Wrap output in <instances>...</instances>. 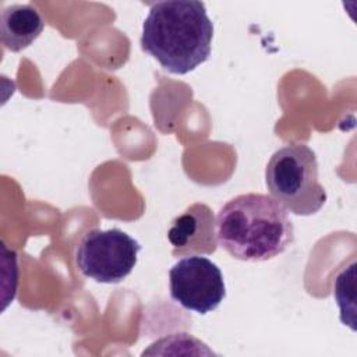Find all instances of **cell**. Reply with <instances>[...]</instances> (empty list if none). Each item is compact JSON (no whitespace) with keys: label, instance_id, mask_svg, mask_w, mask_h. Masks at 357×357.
<instances>
[{"label":"cell","instance_id":"6da1fadb","mask_svg":"<svg viewBox=\"0 0 357 357\" xmlns=\"http://www.w3.org/2000/svg\"><path fill=\"white\" fill-rule=\"evenodd\" d=\"M213 24L197 0L156 1L142 24L141 47L172 74L184 75L211 56Z\"/></svg>","mask_w":357,"mask_h":357},{"label":"cell","instance_id":"7a4b0ae2","mask_svg":"<svg viewBox=\"0 0 357 357\" xmlns=\"http://www.w3.org/2000/svg\"><path fill=\"white\" fill-rule=\"evenodd\" d=\"M218 244L240 261H269L294 241L289 212L271 195L248 192L227 201L216 216Z\"/></svg>","mask_w":357,"mask_h":357},{"label":"cell","instance_id":"3957f363","mask_svg":"<svg viewBox=\"0 0 357 357\" xmlns=\"http://www.w3.org/2000/svg\"><path fill=\"white\" fill-rule=\"evenodd\" d=\"M271 197L287 212L298 216L317 213L326 202V191L318 180L315 152L305 144L278 149L265 169Z\"/></svg>","mask_w":357,"mask_h":357},{"label":"cell","instance_id":"277c9868","mask_svg":"<svg viewBox=\"0 0 357 357\" xmlns=\"http://www.w3.org/2000/svg\"><path fill=\"white\" fill-rule=\"evenodd\" d=\"M139 243L120 229L88 231L75 251L79 272L99 283H119L137 265Z\"/></svg>","mask_w":357,"mask_h":357},{"label":"cell","instance_id":"5b68a950","mask_svg":"<svg viewBox=\"0 0 357 357\" xmlns=\"http://www.w3.org/2000/svg\"><path fill=\"white\" fill-rule=\"evenodd\" d=\"M170 297L185 310L208 314L226 297L220 268L206 257L187 255L169 271Z\"/></svg>","mask_w":357,"mask_h":357},{"label":"cell","instance_id":"8992f818","mask_svg":"<svg viewBox=\"0 0 357 357\" xmlns=\"http://www.w3.org/2000/svg\"><path fill=\"white\" fill-rule=\"evenodd\" d=\"M174 257L212 254L218 247L216 220L211 208L197 202L178 215L167 231Z\"/></svg>","mask_w":357,"mask_h":357},{"label":"cell","instance_id":"52a82bcc","mask_svg":"<svg viewBox=\"0 0 357 357\" xmlns=\"http://www.w3.org/2000/svg\"><path fill=\"white\" fill-rule=\"evenodd\" d=\"M45 28V20L32 4H13L0 15V38L10 52H21L32 45Z\"/></svg>","mask_w":357,"mask_h":357}]
</instances>
